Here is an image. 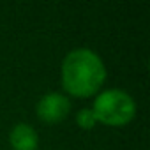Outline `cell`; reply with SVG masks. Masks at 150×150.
Here are the masks:
<instances>
[{
    "label": "cell",
    "instance_id": "obj_1",
    "mask_svg": "<svg viewBox=\"0 0 150 150\" xmlns=\"http://www.w3.org/2000/svg\"><path fill=\"white\" fill-rule=\"evenodd\" d=\"M106 78L108 71L103 58L90 48L71 50L60 64V83L67 97H96Z\"/></svg>",
    "mask_w": 150,
    "mask_h": 150
},
{
    "label": "cell",
    "instance_id": "obj_2",
    "mask_svg": "<svg viewBox=\"0 0 150 150\" xmlns=\"http://www.w3.org/2000/svg\"><path fill=\"white\" fill-rule=\"evenodd\" d=\"M90 110L97 124L108 127H124L134 120L138 106L129 92L122 88H106L94 97Z\"/></svg>",
    "mask_w": 150,
    "mask_h": 150
},
{
    "label": "cell",
    "instance_id": "obj_5",
    "mask_svg": "<svg viewBox=\"0 0 150 150\" xmlns=\"http://www.w3.org/2000/svg\"><path fill=\"white\" fill-rule=\"evenodd\" d=\"M74 120H76L78 127L83 129V131H92V129H96V125H97V120H96V117H94V113H92L90 108H81V110L76 113Z\"/></svg>",
    "mask_w": 150,
    "mask_h": 150
},
{
    "label": "cell",
    "instance_id": "obj_4",
    "mask_svg": "<svg viewBox=\"0 0 150 150\" xmlns=\"http://www.w3.org/2000/svg\"><path fill=\"white\" fill-rule=\"evenodd\" d=\"M9 145L13 150H37L39 134L32 124L18 122L9 131Z\"/></svg>",
    "mask_w": 150,
    "mask_h": 150
},
{
    "label": "cell",
    "instance_id": "obj_3",
    "mask_svg": "<svg viewBox=\"0 0 150 150\" xmlns=\"http://www.w3.org/2000/svg\"><path fill=\"white\" fill-rule=\"evenodd\" d=\"M71 113V99L62 92H48L35 104V115L44 124H58Z\"/></svg>",
    "mask_w": 150,
    "mask_h": 150
}]
</instances>
